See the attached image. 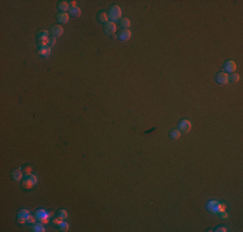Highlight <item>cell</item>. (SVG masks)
<instances>
[{"mask_svg":"<svg viewBox=\"0 0 243 232\" xmlns=\"http://www.w3.org/2000/svg\"><path fill=\"white\" fill-rule=\"evenodd\" d=\"M207 210L211 213V214H220L221 212L226 210V205L220 203L217 200H211L207 203Z\"/></svg>","mask_w":243,"mask_h":232,"instance_id":"cell-1","label":"cell"},{"mask_svg":"<svg viewBox=\"0 0 243 232\" xmlns=\"http://www.w3.org/2000/svg\"><path fill=\"white\" fill-rule=\"evenodd\" d=\"M35 217L38 222L47 224V223H49V219L53 217V212H47L46 209H38L35 212Z\"/></svg>","mask_w":243,"mask_h":232,"instance_id":"cell-2","label":"cell"},{"mask_svg":"<svg viewBox=\"0 0 243 232\" xmlns=\"http://www.w3.org/2000/svg\"><path fill=\"white\" fill-rule=\"evenodd\" d=\"M22 183H23V187L26 190H31L34 186L38 183V177L35 174H26L23 179H22Z\"/></svg>","mask_w":243,"mask_h":232,"instance_id":"cell-3","label":"cell"},{"mask_svg":"<svg viewBox=\"0 0 243 232\" xmlns=\"http://www.w3.org/2000/svg\"><path fill=\"white\" fill-rule=\"evenodd\" d=\"M109 18L111 22H117V21H120L122 20V9L118 5H113L110 8V12H109Z\"/></svg>","mask_w":243,"mask_h":232,"instance_id":"cell-4","label":"cell"},{"mask_svg":"<svg viewBox=\"0 0 243 232\" xmlns=\"http://www.w3.org/2000/svg\"><path fill=\"white\" fill-rule=\"evenodd\" d=\"M31 215L30 214V210L29 209H21L20 212H18V214H17V220H18V223L20 224H25V223H27V220H29V217Z\"/></svg>","mask_w":243,"mask_h":232,"instance_id":"cell-5","label":"cell"},{"mask_svg":"<svg viewBox=\"0 0 243 232\" xmlns=\"http://www.w3.org/2000/svg\"><path fill=\"white\" fill-rule=\"evenodd\" d=\"M178 130H180L181 133H189L190 130H192V123H190L189 120H186V119H184V120H181L180 123H178Z\"/></svg>","mask_w":243,"mask_h":232,"instance_id":"cell-6","label":"cell"},{"mask_svg":"<svg viewBox=\"0 0 243 232\" xmlns=\"http://www.w3.org/2000/svg\"><path fill=\"white\" fill-rule=\"evenodd\" d=\"M104 31L107 35H115V32H117V25H115V22H111V21L106 22L105 27H104Z\"/></svg>","mask_w":243,"mask_h":232,"instance_id":"cell-7","label":"cell"},{"mask_svg":"<svg viewBox=\"0 0 243 232\" xmlns=\"http://www.w3.org/2000/svg\"><path fill=\"white\" fill-rule=\"evenodd\" d=\"M237 71V63L234 61H226L224 65V72L226 74H233Z\"/></svg>","mask_w":243,"mask_h":232,"instance_id":"cell-8","label":"cell"},{"mask_svg":"<svg viewBox=\"0 0 243 232\" xmlns=\"http://www.w3.org/2000/svg\"><path fill=\"white\" fill-rule=\"evenodd\" d=\"M216 81L220 84V85H226L228 83H229V75H228L226 72H219L217 76H216Z\"/></svg>","mask_w":243,"mask_h":232,"instance_id":"cell-9","label":"cell"},{"mask_svg":"<svg viewBox=\"0 0 243 232\" xmlns=\"http://www.w3.org/2000/svg\"><path fill=\"white\" fill-rule=\"evenodd\" d=\"M63 35V28H62V26H59V25H56L52 27V36H54V37H59V36H62Z\"/></svg>","mask_w":243,"mask_h":232,"instance_id":"cell-10","label":"cell"},{"mask_svg":"<svg viewBox=\"0 0 243 232\" xmlns=\"http://www.w3.org/2000/svg\"><path fill=\"white\" fill-rule=\"evenodd\" d=\"M12 178H13L16 182L22 181V179H23V170H21V169L13 170V171H12Z\"/></svg>","mask_w":243,"mask_h":232,"instance_id":"cell-11","label":"cell"},{"mask_svg":"<svg viewBox=\"0 0 243 232\" xmlns=\"http://www.w3.org/2000/svg\"><path fill=\"white\" fill-rule=\"evenodd\" d=\"M131 37H132V31H129V30H123L120 35H119V39L123 40V42H128Z\"/></svg>","mask_w":243,"mask_h":232,"instance_id":"cell-12","label":"cell"},{"mask_svg":"<svg viewBox=\"0 0 243 232\" xmlns=\"http://www.w3.org/2000/svg\"><path fill=\"white\" fill-rule=\"evenodd\" d=\"M49 32L47 31V30H42V31H39L38 32V39H39V42H44V40H48L49 39Z\"/></svg>","mask_w":243,"mask_h":232,"instance_id":"cell-13","label":"cell"},{"mask_svg":"<svg viewBox=\"0 0 243 232\" xmlns=\"http://www.w3.org/2000/svg\"><path fill=\"white\" fill-rule=\"evenodd\" d=\"M52 53V49L51 47H44V48H39V54L42 57H49Z\"/></svg>","mask_w":243,"mask_h":232,"instance_id":"cell-14","label":"cell"},{"mask_svg":"<svg viewBox=\"0 0 243 232\" xmlns=\"http://www.w3.org/2000/svg\"><path fill=\"white\" fill-rule=\"evenodd\" d=\"M32 231L34 232H46V227H44L43 223L36 222V223L32 224Z\"/></svg>","mask_w":243,"mask_h":232,"instance_id":"cell-15","label":"cell"},{"mask_svg":"<svg viewBox=\"0 0 243 232\" xmlns=\"http://www.w3.org/2000/svg\"><path fill=\"white\" fill-rule=\"evenodd\" d=\"M57 21L59 23H67L69 22V13H58Z\"/></svg>","mask_w":243,"mask_h":232,"instance_id":"cell-16","label":"cell"},{"mask_svg":"<svg viewBox=\"0 0 243 232\" xmlns=\"http://www.w3.org/2000/svg\"><path fill=\"white\" fill-rule=\"evenodd\" d=\"M58 9L61 10L62 13H66L67 10L70 9V4H69V1H61V3H58Z\"/></svg>","mask_w":243,"mask_h":232,"instance_id":"cell-17","label":"cell"},{"mask_svg":"<svg viewBox=\"0 0 243 232\" xmlns=\"http://www.w3.org/2000/svg\"><path fill=\"white\" fill-rule=\"evenodd\" d=\"M97 18H98V21L101 22V23H106V22H109V14L105 13V12H100Z\"/></svg>","mask_w":243,"mask_h":232,"instance_id":"cell-18","label":"cell"},{"mask_svg":"<svg viewBox=\"0 0 243 232\" xmlns=\"http://www.w3.org/2000/svg\"><path fill=\"white\" fill-rule=\"evenodd\" d=\"M170 137H171V139H173V141H177L178 138L181 137V132L178 129H172L171 132H170Z\"/></svg>","mask_w":243,"mask_h":232,"instance_id":"cell-19","label":"cell"},{"mask_svg":"<svg viewBox=\"0 0 243 232\" xmlns=\"http://www.w3.org/2000/svg\"><path fill=\"white\" fill-rule=\"evenodd\" d=\"M70 16L73 17H80L81 16V10L79 7H74V8H70Z\"/></svg>","mask_w":243,"mask_h":232,"instance_id":"cell-20","label":"cell"},{"mask_svg":"<svg viewBox=\"0 0 243 232\" xmlns=\"http://www.w3.org/2000/svg\"><path fill=\"white\" fill-rule=\"evenodd\" d=\"M131 25H132V23H131V21L128 20V18H123L122 17V20H120V26H122V28H124V30H128L129 27H131Z\"/></svg>","mask_w":243,"mask_h":232,"instance_id":"cell-21","label":"cell"},{"mask_svg":"<svg viewBox=\"0 0 243 232\" xmlns=\"http://www.w3.org/2000/svg\"><path fill=\"white\" fill-rule=\"evenodd\" d=\"M241 80V76L237 74V72H233L231 75H229V83H238V81Z\"/></svg>","mask_w":243,"mask_h":232,"instance_id":"cell-22","label":"cell"},{"mask_svg":"<svg viewBox=\"0 0 243 232\" xmlns=\"http://www.w3.org/2000/svg\"><path fill=\"white\" fill-rule=\"evenodd\" d=\"M58 228H59V231H62V232H66V231H69V228H70V224L66 222V220H63V222L59 224L58 226Z\"/></svg>","mask_w":243,"mask_h":232,"instance_id":"cell-23","label":"cell"},{"mask_svg":"<svg viewBox=\"0 0 243 232\" xmlns=\"http://www.w3.org/2000/svg\"><path fill=\"white\" fill-rule=\"evenodd\" d=\"M58 217L62 219H66L67 218V212L65 210V209H59L58 210Z\"/></svg>","mask_w":243,"mask_h":232,"instance_id":"cell-24","label":"cell"},{"mask_svg":"<svg viewBox=\"0 0 243 232\" xmlns=\"http://www.w3.org/2000/svg\"><path fill=\"white\" fill-rule=\"evenodd\" d=\"M63 220H65V219H62V218H59V217H57V218H53V219H52V223L56 224V226H59V224H61Z\"/></svg>","mask_w":243,"mask_h":232,"instance_id":"cell-25","label":"cell"},{"mask_svg":"<svg viewBox=\"0 0 243 232\" xmlns=\"http://www.w3.org/2000/svg\"><path fill=\"white\" fill-rule=\"evenodd\" d=\"M35 222H38V220H36V217H35V215H30L27 223H29V224H34Z\"/></svg>","mask_w":243,"mask_h":232,"instance_id":"cell-26","label":"cell"},{"mask_svg":"<svg viewBox=\"0 0 243 232\" xmlns=\"http://www.w3.org/2000/svg\"><path fill=\"white\" fill-rule=\"evenodd\" d=\"M23 173H25V174H31V173H32V168L30 166V165L25 166V169H23Z\"/></svg>","mask_w":243,"mask_h":232,"instance_id":"cell-27","label":"cell"},{"mask_svg":"<svg viewBox=\"0 0 243 232\" xmlns=\"http://www.w3.org/2000/svg\"><path fill=\"white\" fill-rule=\"evenodd\" d=\"M215 231H216V232H226V231H228V228H226V227H224V226H220V227L216 228Z\"/></svg>","mask_w":243,"mask_h":232,"instance_id":"cell-28","label":"cell"},{"mask_svg":"<svg viewBox=\"0 0 243 232\" xmlns=\"http://www.w3.org/2000/svg\"><path fill=\"white\" fill-rule=\"evenodd\" d=\"M56 39H57V37H54V36H51V37H49V47H53V45H54V44H56Z\"/></svg>","mask_w":243,"mask_h":232,"instance_id":"cell-29","label":"cell"},{"mask_svg":"<svg viewBox=\"0 0 243 232\" xmlns=\"http://www.w3.org/2000/svg\"><path fill=\"white\" fill-rule=\"evenodd\" d=\"M220 217H221L222 219H226L228 217H229V214H228V213H226V210H225V212H221V213H220Z\"/></svg>","mask_w":243,"mask_h":232,"instance_id":"cell-30","label":"cell"}]
</instances>
